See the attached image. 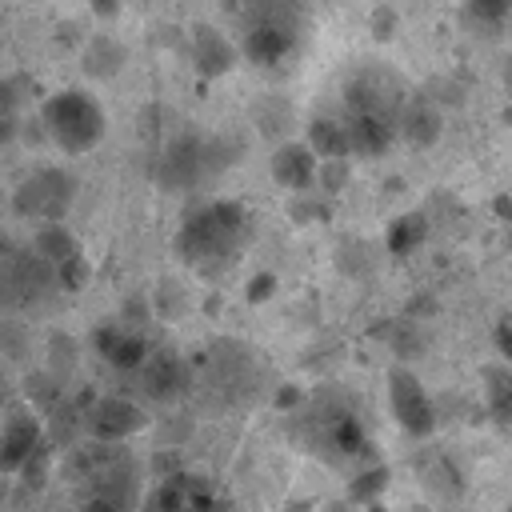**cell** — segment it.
Instances as JSON below:
<instances>
[{
  "instance_id": "cell-1",
  "label": "cell",
  "mask_w": 512,
  "mask_h": 512,
  "mask_svg": "<svg viewBox=\"0 0 512 512\" xmlns=\"http://www.w3.org/2000/svg\"><path fill=\"white\" fill-rule=\"evenodd\" d=\"M240 48L260 68H280L296 60L300 40L308 32L304 0H244L240 4Z\"/></svg>"
},
{
  "instance_id": "cell-2",
  "label": "cell",
  "mask_w": 512,
  "mask_h": 512,
  "mask_svg": "<svg viewBox=\"0 0 512 512\" xmlns=\"http://www.w3.org/2000/svg\"><path fill=\"white\" fill-rule=\"evenodd\" d=\"M244 208L240 204H232V200H212V204H200L188 220H184V228H180V236H176V248H180V256L192 264V268H200V272H220L224 264H232L236 260V252H240V244H244Z\"/></svg>"
},
{
  "instance_id": "cell-3",
  "label": "cell",
  "mask_w": 512,
  "mask_h": 512,
  "mask_svg": "<svg viewBox=\"0 0 512 512\" xmlns=\"http://www.w3.org/2000/svg\"><path fill=\"white\" fill-rule=\"evenodd\" d=\"M40 116H44L48 140L56 148L72 152V156L96 148L100 136H104V108L88 92H80V88H64V92L48 96Z\"/></svg>"
},
{
  "instance_id": "cell-4",
  "label": "cell",
  "mask_w": 512,
  "mask_h": 512,
  "mask_svg": "<svg viewBox=\"0 0 512 512\" xmlns=\"http://www.w3.org/2000/svg\"><path fill=\"white\" fill-rule=\"evenodd\" d=\"M344 108H348L344 120H372V124H384L396 132V116L404 108V88L384 68H360L344 84Z\"/></svg>"
},
{
  "instance_id": "cell-5",
  "label": "cell",
  "mask_w": 512,
  "mask_h": 512,
  "mask_svg": "<svg viewBox=\"0 0 512 512\" xmlns=\"http://www.w3.org/2000/svg\"><path fill=\"white\" fill-rule=\"evenodd\" d=\"M76 200V176L64 168H36L20 188H16V212L40 224L64 220V212Z\"/></svg>"
},
{
  "instance_id": "cell-6",
  "label": "cell",
  "mask_w": 512,
  "mask_h": 512,
  "mask_svg": "<svg viewBox=\"0 0 512 512\" xmlns=\"http://www.w3.org/2000/svg\"><path fill=\"white\" fill-rule=\"evenodd\" d=\"M88 480H92V492L88 496L108 500L116 512H132L136 508L140 472H136V460L132 456H124V452H96V460L88 464Z\"/></svg>"
},
{
  "instance_id": "cell-7",
  "label": "cell",
  "mask_w": 512,
  "mask_h": 512,
  "mask_svg": "<svg viewBox=\"0 0 512 512\" xmlns=\"http://www.w3.org/2000/svg\"><path fill=\"white\" fill-rule=\"evenodd\" d=\"M388 400H392V416L400 420V428L408 436H432L436 428V408L428 388L416 380V372L408 368H392L388 372Z\"/></svg>"
},
{
  "instance_id": "cell-8",
  "label": "cell",
  "mask_w": 512,
  "mask_h": 512,
  "mask_svg": "<svg viewBox=\"0 0 512 512\" xmlns=\"http://www.w3.org/2000/svg\"><path fill=\"white\" fill-rule=\"evenodd\" d=\"M52 280H56V272L40 256H32V252H24L16 260H4L0 264V304L4 308L32 304V300H40L52 288Z\"/></svg>"
},
{
  "instance_id": "cell-9",
  "label": "cell",
  "mask_w": 512,
  "mask_h": 512,
  "mask_svg": "<svg viewBox=\"0 0 512 512\" xmlns=\"http://www.w3.org/2000/svg\"><path fill=\"white\" fill-rule=\"evenodd\" d=\"M204 176H212V172H208L204 136H176V140L164 148L160 164H156V180H160L164 188H176V192L196 188Z\"/></svg>"
},
{
  "instance_id": "cell-10",
  "label": "cell",
  "mask_w": 512,
  "mask_h": 512,
  "mask_svg": "<svg viewBox=\"0 0 512 512\" xmlns=\"http://www.w3.org/2000/svg\"><path fill=\"white\" fill-rule=\"evenodd\" d=\"M84 428H88L100 444H120V440H128L132 432L144 428V412H140L132 400H124V396H104V400H96V404L88 408Z\"/></svg>"
},
{
  "instance_id": "cell-11",
  "label": "cell",
  "mask_w": 512,
  "mask_h": 512,
  "mask_svg": "<svg viewBox=\"0 0 512 512\" xmlns=\"http://www.w3.org/2000/svg\"><path fill=\"white\" fill-rule=\"evenodd\" d=\"M188 380H192L188 364L172 352H152L140 360V384L152 400H176L188 388Z\"/></svg>"
},
{
  "instance_id": "cell-12",
  "label": "cell",
  "mask_w": 512,
  "mask_h": 512,
  "mask_svg": "<svg viewBox=\"0 0 512 512\" xmlns=\"http://www.w3.org/2000/svg\"><path fill=\"white\" fill-rule=\"evenodd\" d=\"M40 444V420L24 408L8 412L4 428H0V472H16Z\"/></svg>"
},
{
  "instance_id": "cell-13",
  "label": "cell",
  "mask_w": 512,
  "mask_h": 512,
  "mask_svg": "<svg viewBox=\"0 0 512 512\" xmlns=\"http://www.w3.org/2000/svg\"><path fill=\"white\" fill-rule=\"evenodd\" d=\"M92 344H96V352L112 368H140V360L148 356L144 336L136 328H128V324H104V328H96L92 332Z\"/></svg>"
},
{
  "instance_id": "cell-14",
  "label": "cell",
  "mask_w": 512,
  "mask_h": 512,
  "mask_svg": "<svg viewBox=\"0 0 512 512\" xmlns=\"http://www.w3.org/2000/svg\"><path fill=\"white\" fill-rule=\"evenodd\" d=\"M272 180L288 192H308L316 180V152L308 144H284L272 156Z\"/></svg>"
},
{
  "instance_id": "cell-15",
  "label": "cell",
  "mask_w": 512,
  "mask_h": 512,
  "mask_svg": "<svg viewBox=\"0 0 512 512\" xmlns=\"http://www.w3.org/2000/svg\"><path fill=\"white\" fill-rule=\"evenodd\" d=\"M188 44H192V64H196L200 76H224L236 64V48L224 40V32H216L208 24L192 28V40Z\"/></svg>"
},
{
  "instance_id": "cell-16",
  "label": "cell",
  "mask_w": 512,
  "mask_h": 512,
  "mask_svg": "<svg viewBox=\"0 0 512 512\" xmlns=\"http://www.w3.org/2000/svg\"><path fill=\"white\" fill-rule=\"evenodd\" d=\"M440 108L428 100V96H416V100H404V108H400V116H396V128H404V136L416 144V148H424V144H432L436 136H440Z\"/></svg>"
},
{
  "instance_id": "cell-17",
  "label": "cell",
  "mask_w": 512,
  "mask_h": 512,
  "mask_svg": "<svg viewBox=\"0 0 512 512\" xmlns=\"http://www.w3.org/2000/svg\"><path fill=\"white\" fill-rule=\"evenodd\" d=\"M32 256H40V260L56 272V268H64L68 260L80 256V244H76L72 232L56 220V224H40V232H36V240H32Z\"/></svg>"
},
{
  "instance_id": "cell-18",
  "label": "cell",
  "mask_w": 512,
  "mask_h": 512,
  "mask_svg": "<svg viewBox=\"0 0 512 512\" xmlns=\"http://www.w3.org/2000/svg\"><path fill=\"white\" fill-rule=\"evenodd\" d=\"M308 148L316 152V160H348L344 124H336V120H316V124L308 128Z\"/></svg>"
},
{
  "instance_id": "cell-19",
  "label": "cell",
  "mask_w": 512,
  "mask_h": 512,
  "mask_svg": "<svg viewBox=\"0 0 512 512\" xmlns=\"http://www.w3.org/2000/svg\"><path fill=\"white\" fill-rule=\"evenodd\" d=\"M120 64H124V44L112 40V36H96V40L88 44V52H84V68H88L92 76H116Z\"/></svg>"
},
{
  "instance_id": "cell-20",
  "label": "cell",
  "mask_w": 512,
  "mask_h": 512,
  "mask_svg": "<svg viewBox=\"0 0 512 512\" xmlns=\"http://www.w3.org/2000/svg\"><path fill=\"white\" fill-rule=\"evenodd\" d=\"M384 488H388V468L384 464H372V468H364V472L352 476L348 504H376L384 496Z\"/></svg>"
},
{
  "instance_id": "cell-21",
  "label": "cell",
  "mask_w": 512,
  "mask_h": 512,
  "mask_svg": "<svg viewBox=\"0 0 512 512\" xmlns=\"http://www.w3.org/2000/svg\"><path fill=\"white\" fill-rule=\"evenodd\" d=\"M484 380H488V408L504 424L508 420V400H512V376H508L504 364H488L484 368Z\"/></svg>"
},
{
  "instance_id": "cell-22",
  "label": "cell",
  "mask_w": 512,
  "mask_h": 512,
  "mask_svg": "<svg viewBox=\"0 0 512 512\" xmlns=\"http://www.w3.org/2000/svg\"><path fill=\"white\" fill-rule=\"evenodd\" d=\"M420 236H424V220H420V216H400V220L388 228V252L404 256V252H412V248L420 244Z\"/></svg>"
},
{
  "instance_id": "cell-23",
  "label": "cell",
  "mask_w": 512,
  "mask_h": 512,
  "mask_svg": "<svg viewBox=\"0 0 512 512\" xmlns=\"http://www.w3.org/2000/svg\"><path fill=\"white\" fill-rule=\"evenodd\" d=\"M144 512H192V508H188V500H184V492H180V484H176V476H172V480H164V484L148 496Z\"/></svg>"
},
{
  "instance_id": "cell-24",
  "label": "cell",
  "mask_w": 512,
  "mask_h": 512,
  "mask_svg": "<svg viewBox=\"0 0 512 512\" xmlns=\"http://www.w3.org/2000/svg\"><path fill=\"white\" fill-rule=\"evenodd\" d=\"M468 16L480 28H504L508 20V0H468Z\"/></svg>"
},
{
  "instance_id": "cell-25",
  "label": "cell",
  "mask_w": 512,
  "mask_h": 512,
  "mask_svg": "<svg viewBox=\"0 0 512 512\" xmlns=\"http://www.w3.org/2000/svg\"><path fill=\"white\" fill-rule=\"evenodd\" d=\"M0 348H4L8 356H24V336H20L16 324H0Z\"/></svg>"
},
{
  "instance_id": "cell-26",
  "label": "cell",
  "mask_w": 512,
  "mask_h": 512,
  "mask_svg": "<svg viewBox=\"0 0 512 512\" xmlns=\"http://www.w3.org/2000/svg\"><path fill=\"white\" fill-rule=\"evenodd\" d=\"M272 288H276V276H272V272L252 276V284H248V300H252V304H260V300H268V296H272Z\"/></svg>"
},
{
  "instance_id": "cell-27",
  "label": "cell",
  "mask_w": 512,
  "mask_h": 512,
  "mask_svg": "<svg viewBox=\"0 0 512 512\" xmlns=\"http://www.w3.org/2000/svg\"><path fill=\"white\" fill-rule=\"evenodd\" d=\"M80 512H116L108 500H100V496H88L84 504H80Z\"/></svg>"
},
{
  "instance_id": "cell-28",
  "label": "cell",
  "mask_w": 512,
  "mask_h": 512,
  "mask_svg": "<svg viewBox=\"0 0 512 512\" xmlns=\"http://www.w3.org/2000/svg\"><path fill=\"white\" fill-rule=\"evenodd\" d=\"M92 12H96V16H116L120 4H116V0H92Z\"/></svg>"
},
{
  "instance_id": "cell-29",
  "label": "cell",
  "mask_w": 512,
  "mask_h": 512,
  "mask_svg": "<svg viewBox=\"0 0 512 512\" xmlns=\"http://www.w3.org/2000/svg\"><path fill=\"white\" fill-rule=\"evenodd\" d=\"M0 404H8V380L0 376Z\"/></svg>"
},
{
  "instance_id": "cell-30",
  "label": "cell",
  "mask_w": 512,
  "mask_h": 512,
  "mask_svg": "<svg viewBox=\"0 0 512 512\" xmlns=\"http://www.w3.org/2000/svg\"><path fill=\"white\" fill-rule=\"evenodd\" d=\"M368 512H388V508H384V504L376 500V504H368Z\"/></svg>"
},
{
  "instance_id": "cell-31",
  "label": "cell",
  "mask_w": 512,
  "mask_h": 512,
  "mask_svg": "<svg viewBox=\"0 0 512 512\" xmlns=\"http://www.w3.org/2000/svg\"><path fill=\"white\" fill-rule=\"evenodd\" d=\"M208 512H224V504H212V508H208Z\"/></svg>"
}]
</instances>
